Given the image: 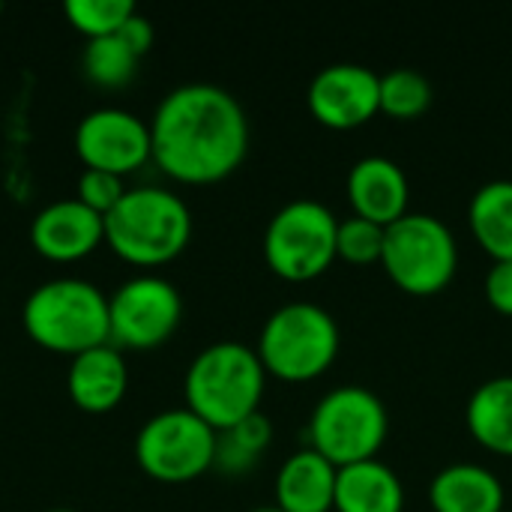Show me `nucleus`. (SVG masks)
Returning a JSON list of instances; mask_svg holds the SVG:
<instances>
[{
    "instance_id": "nucleus-20",
    "label": "nucleus",
    "mask_w": 512,
    "mask_h": 512,
    "mask_svg": "<svg viewBox=\"0 0 512 512\" xmlns=\"http://www.w3.org/2000/svg\"><path fill=\"white\" fill-rule=\"evenodd\" d=\"M468 225L492 261H512V180H489L471 195Z\"/></svg>"
},
{
    "instance_id": "nucleus-30",
    "label": "nucleus",
    "mask_w": 512,
    "mask_h": 512,
    "mask_svg": "<svg viewBox=\"0 0 512 512\" xmlns=\"http://www.w3.org/2000/svg\"><path fill=\"white\" fill-rule=\"evenodd\" d=\"M48 512H72V510H48Z\"/></svg>"
},
{
    "instance_id": "nucleus-27",
    "label": "nucleus",
    "mask_w": 512,
    "mask_h": 512,
    "mask_svg": "<svg viewBox=\"0 0 512 512\" xmlns=\"http://www.w3.org/2000/svg\"><path fill=\"white\" fill-rule=\"evenodd\" d=\"M486 300L495 312L512 318V261H495L486 273Z\"/></svg>"
},
{
    "instance_id": "nucleus-29",
    "label": "nucleus",
    "mask_w": 512,
    "mask_h": 512,
    "mask_svg": "<svg viewBox=\"0 0 512 512\" xmlns=\"http://www.w3.org/2000/svg\"><path fill=\"white\" fill-rule=\"evenodd\" d=\"M252 512H282V510H279V507L273 504V507H258V510H252Z\"/></svg>"
},
{
    "instance_id": "nucleus-12",
    "label": "nucleus",
    "mask_w": 512,
    "mask_h": 512,
    "mask_svg": "<svg viewBox=\"0 0 512 512\" xmlns=\"http://www.w3.org/2000/svg\"><path fill=\"white\" fill-rule=\"evenodd\" d=\"M75 150L87 168L129 174L153 159L150 123L126 108H96L78 120Z\"/></svg>"
},
{
    "instance_id": "nucleus-23",
    "label": "nucleus",
    "mask_w": 512,
    "mask_h": 512,
    "mask_svg": "<svg viewBox=\"0 0 512 512\" xmlns=\"http://www.w3.org/2000/svg\"><path fill=\"white\" fill-rule=\"evenodd\" d=\"M432 105V81L411 66H399L381 75V111L396 120H414Z\"/></svg>"
},
{
    "instance_id": "nucleus-26",
    "label": "nucleus",
    "mask_w": 512,
    "mask_h": 512,
    "mask_svg": "<svg viewBox=\"0 0 512 512\" xmlns=\"http://www.w3.org/2000/svg\"><path fill=\"white\" fill-rule=\"evenodd\" d=\"M126 195L123 177L111 174V171H99V168H84V174L78 177V201L87 204L90 210H96L99 216H108L120 198Z\"/></svg>"
},
{
    "instance_id": "nucleus-14",
    "label": "nucleus",
    "mask_w": 512,
    "mask_h": 512,
    "mask_svg": "<svg viewBox=\"0 0 512 512\" xmlns=\"http://www.w3.org/2000/svg\"><path fill=\"white\" fill-rule=\"evenodd\" d=\"M345 192L354 216L390 228L408 213L411 183L399 162L390 156H363L351 165Z\"/></svg>"
},
{
    "instance_id": "nucleus-8",
    "label": "nucleus",
    "mask_w": 512,
    "mask_h": 512,
    "mask_svg": "<svg viewBox=\"0 0 512 512\" xmlns=\"http://www.w3.org/2000/svg\"><path fill=\"white\" fill-rule=\"evenodd\" d=\"M336 213L315 201L297 198L273 213L264 231V261L285 282H309L336 261Z\"/></svg>"
},
{
    "instance_id": "nucleus-16",
    "label": "nucleus",
    "mask_w": 512,
    "mask_h": 512,
    "mask_svg": "<svg viewBox=\"0 0 512 512\" xmlns=\"http://www.w3.org/2000/svg\"><path fill=\"white\" fill-rule=\"evenodd\" d=\"M339 468L318 450L303 447L291 453L276 474L273 492L282 512H333Z\"/></svg>"
},
{
    "instance_id": "nucleus-4",
    "label": "nucleus",
    "mask_w": 512,
    "mask_h": 512,
    "mask_svg": "<svg viewBox=\"0 0 512 512\" xmlns=\"http://www.w3.org/2000/svg\"><path fill=\"white\" fill-rule=\"evenodd\" d=\"M192 240L189 204L162 189H126L120 204L105 216V243L129 264L159 267L174 261Z\"/></svg>"
},
{
    "instance_id": "nucleus-3",
    "label": "nucleus",
    "mask_w": 512,
    "mask_h": 512,
    "mask_svg": "<svg viewBox=\"0 0 512 512\" xmlns=\"http://www.w3.org/2000/svg\"><path fill=\"white\" fill-rule=\"evenodd\" d=\"M27 336L57 354L78 357L90 348L108 345V297L87 279L60 276L36 285L21 312Z\"/></svg>"
},
{
    "instance_id": "nucleus-18",
    "label": "nucleus",
    "mask_w": 512,
    "mask_h": 512,
    "mask_svg": "<svg viewBox=\"0 0 512 512\" xmlns=\"http://www.w3.org/2000/svg\"><path fill=\"white\" fill-rule=\"evenodd\" d=\"M405 510V486L399 474L381 462H357L339 468L336 477V507L333 512H402Z\"/></svg>"
},
{
    "instance_id": "nucleus-25",
    "label": "nucleus",
    "mask_w": 512,
    "mask_h": 512,
    "mask_svg": "<svg viewBox=\"0 0 512 512\" xmlns=\"http://www.w3.org/2000/svg\"><path fill=\"white\" fill-rule=\"evenodd\" d=\"M384 234L387 228L360 219V216H348L339 219V234H336V258H342L351 267H369V264H381L384 255Z\"/></svg>"
},
{
    "instance_id": "nucleus-28",
    "label": "nucleus",
    "mask_w": 512,
    "mask_h": 512,
    "mask_svg": "<svg viewBox=\"0 0 512 512\" xmlns=\"http://www.w3.org/2000/svg\"><path fill=\"white\" fill-rule=\"evenodd\" d=\"M117 36L138 54V57H144L150 48H153V39H156V33H153V24H150V18L147 15H141L138 9H135V15L117 30Z\"/></svg>"
},
{
    "instance_id": "nucleus-9",
    "label": "nucleus",
    "mask_w": 512,
    "mask_h": 512,
    "mask_svg": "<svg viewBox=\"0 0 512 512\" xmlns=\"http://www.w3.org/2000/svg\"><path fill=\"white\" fill-rule=\"evenodd\" d=\"M135 459L156 483H192L213 468L216 429L189 408L159 411L138 429Z\"/></svg>"
},
{
    "instance_id": "nucleus-6",
    "label": "nucleus",
    "mask_w": 512,
    "mask_h": 512,
    "mask_svg": "<svg viewBox=\"0 0 512 512\" xmlns=\"http://www.w3.org/2000/svg\"><path fill=\"white\" fill-rule=\"evenodd\" d=\"M381 267L399 291L411 297H435L459 270L456 234L438 216L408 210L384 234Z\"/></svg>"
},
{
    "instance_id": "nucleus-21",
    "label": "nucleus",
    "mask_w": 512,
    "mask_h": 512,
    "mask_svg": "<svg viewBox=\"0 0 512 512\" xmlns=\"http://www.w3.org/2000/svg\"><path fill=\"white\" fill-rule=\"evenodd\" d=\"M273 444V423L258 411L246 420H240L231 429L216 432V459L213 468H219L228 477H240L252 471L267 447Z\"/></svg>"
},
{
    "instance_id": "nucleus-19",
    "label": "nucleus",
    "mask_w": 512,
    "mask_h": 512,
    "mask_svg": "<svg viewBox=\"0 0 512 512\" xmlns=\"http://www.w3.org/2000/svg\"><path fill=\"white\" fill-rule=\"evenodd\" d=\"M465 426L483 450L512 456V375L489 378L471 393Z\"/></svg>"
},
{
    "instance_id": "nucleus-17",
    "label": "nucleus",
    "mask_w": 512,
    "mask_h": 512,
    "mask_svg": "<svg viewBox=\"0 0 512 512\" xmlns=\"http://www.w3.org/2000/svg\"><path fill=\"white\" fill-rule=\"evenodd\" d=\"M435 512H504L507 492L495 471L477 462H453L429 483Z\"/></svg>"
},
{
    "instance_id": "nucleus-11",
    "label": "nucleus",
    "mask_w": 512,
    "mask_h": 512,
    "mask_svg": "<svg viewBox=\"0 0 512 512\" xmlns=\"http://www.w3.org/2000/svg\"><path fill=\"white\" fill-rule=\"evenodd\" d=\"M306 105L327 129H360L381 114V75L363 63H330L309 81Z\"/></svg>"
},
{
    "instance_id": "nucleus-22",
    "label": "nucleus",
    "mask_w": 512,
    "mask_h": 512,
    "mask_svg": "<svg viewBox=\"0 0 512 512\" xmlns=\"http://www.w3.org/2000/svg\"><path fill=\"white\" fill-rule=\"evenodd\" d=\"M138 60L141 57L114 33V36H102V39H87L84 54H81V69H84L87 81H93L96 87L120 90L135 78Z\"/></svg>"
},
{
    "instance_id": "nucleus-13",
    "label": "nucleus",
    "mask_w": 512,
    "mask_h": 512,
    "mask_svg": "<svg viewBox=\"0 0 512 512\" xmlns=\"http://www.w3.org/2000/svg\"><path fill=\"white\" fill-rule=\"evenodd\" d=\"M30 243L42 258L78 261L105 243V216L81 204L78 198H63L42 207L30 222Z\"/></svg>"
},
{
    "instance_id": "nucleus-24",
    "label": "nucleus",
    "mask_w": 512,
    "mask_h": 512,
    "mask_svg": "<svg viewBox=\"0 0 512 512\" xmlns=\"http://www.w3.org/2000/svg\"><path fill=\"white\" fill-rule=\"evenodd\" d=\"M63 12L78 33H84L87 39H102V36H114L135 15V3L132 0H66Z\"/></svg>"
},
{
    "instance_id": "nucleus-5",
    "label": "nucleus",
    "mask_w": 512,
    "mask_h": 512,
    "mask_svg": "<svg viewBox=\"0 0 512 512\" xmlns=\"http://www.w3.org/2000/svg\"><path fill=\"white\" fill-rule=\"evenodd\" d=\"M339 348L342 333L336 318L312 300H294L264 321L255 351L267 375L303 384L321 378L336 363Z\"/></svg>"
},
{
    "instance_id": "nucleus-15",
    "label": "nucleus",
    "mask_w": 512,
    "mask_h": 512,
    "mask_svg": "<svg viewBox=\"0 0 512 512\" xmlns=\"http://www.w3.org/2000/svg\"><path fill=\"white\" fill-rule=\"evenodd\" d=\"M69 399L87 414L114 411L129 390V369L123 354L114 345L90 348L69 360L66 372Z\"/></svg>"
},
{
    "instance_id": "nucleus-7",
    "label": "nucleus",
    "mask_w": 512,
    "mask_h": 512,
    "mask_svg": "<svg viewBox=\"0 0 512 512\" xmlns=\"http://www.w3.org/2000/svg\"><path fill=\"white\" fill-rule=\"evenodd\" d=\"M309 447L336 468L378 459L390 435L387 405L363 384H345L318 399L309 417Z\"/></svg>"
},
{
    "instance_id": "nucleus-2",
    "label": "nucleus",
    "mask_w": 512,
    "mask_h": 512,
    "mask_svg": "<svg viewBox=\"0 0 512 512\" xmlns=\"http://www.w3.org/2000/svg\"><path fill=\"white\" fill-rule=\"evenodd\" d=\"M267 369L255 348L243 342H213L186 369V408L216 432L261 411Z\"/></svg>"
},
{
    "instance_id": "nucleus-10",
    "label": "nucleus",
    "mask_w": 512,
    "mask_h": 512,
    "mask_svg": "<svg viewBox=\"0 0 512 512\" xmlns=\"http://www.w3.org/2000/svg\"><path fill=\"white\" fill-rule=\"evenodd\" d=\"M183 318L180 291L162 276H135L108 297L111 339L123 348L150 351L165 345Z\"/></svg>"
},
{
    "instance_id": "nucleus-1",
    "label": "nucleus",
    "mask_w": 512,
    "mask_h": 512,
    "mask_svg": "<svg viewBox=\"0 0 512 512\" xmlns=\"http://www.w3.org/2000/svg\"><path fill=\"white\" fill-rule=\"evenodd\" d=\"M156 165L192 186L231 177L249 153V117L234 93L192 81L174 87L150 120Z\"/></svg>"
}]
</instances>
